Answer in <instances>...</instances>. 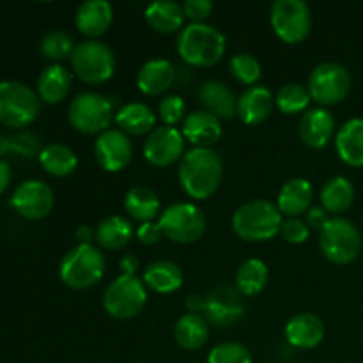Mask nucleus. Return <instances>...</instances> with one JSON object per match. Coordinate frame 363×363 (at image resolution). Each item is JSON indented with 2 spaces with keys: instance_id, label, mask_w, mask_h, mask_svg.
Listing matches in <instances>:
<instances>
[{
  "instance_id": "obj_49",
  "label": "nucleus",
  "mask_w": 363,
  "mask_h": 363,
  "mask_svg": "<svg viewBox=\"0 0 363 363\" xmlns=\"http://www.w3.org/2000/svg\"><path fill=\"white\" fill-rule=\"evenodd\" d=\"M204 305H206L204 298H202V296H195V294L188 296V300H186L188 311L194 312V314H199V312H204Z\"/></svg>"
},
{
  "instance_id": "obj_10",
  "label": "nucleus",
  "mask_w": 363,
  "mask_h": 363,
  "mask_svg": "<svg viewBox=\"0 0 363 363\" xmlns=\"http://www.w3.org/2000/svg\"><path fill=\"white\" fill-rule=\"evenodd\" d=\"M163 236L177 245H191L206 233V216L191 202H176L163 209L158 218Z\"/></svg>"
},
{
  "instance_id": "obj_1",
  "label": "nucleus",
  "mask_w": 363,
  "mask_h": 363,
  "mask_svg": "<svg viewBox=\"0 0 363 363\" xmlns=\"http://www.w3.org/2000/svg\"><path fill=\"white\" fill-rule=\"evenodd\" d=\"M179 183L184 194L206 201L216 194L223 179V163L213 149L194 147L181 158Z\"/></svg>"
},
{
  "instance_id": "obj_43",
  "label": "nucleus",
  "mask_w": 363,
  "mask_h": 363,
  "mask_svg": "<svg viewBox=\"0 0 363 363\" xmlns=\"http://www.w3.org/2000/svg\"><path fill=\"white\" fill-rule=\"evenodd\" d=\"M163 236V230L160 227L158 222H144L140 223V227L137 229V238L142 245L145 247H151V245H156Z\"/></svg>"
},
{
  "instance_id": "obj_36",
  "label": "nucleus",
  "mask_w": 363,
  "mask_h": 363,
  "mask_svg": "<svg viewBox=\"0 0 363 363\" xmlns=\"http://www.w3.org/2000/svg\"><path fill=\"white\" fill-rule=\"evenodd\" d=\"M312 98L308 94V89L301 84H286L280 87V91L275 96V105L286 116H294V113L307 112Z\"/></svg>"
},
{
  "instance_id": "obj_28",
  "label": "nucleus",
  "mask_w": 363,
  "mask_h": 363,
  "mask_svg": "<svg viewBox=\"0 0 363 363\" xmlns=\"http://www.w3.org/2000/svg\"><path fill=\"white\" fill-rule=\"evenodd\" d=\"M174 337H176L177 346L186 351H197L204 347L209 340V323L204 315L188 314L181 315L174 328Z\"/></svg>"
},
{
  "instance_id": "obj_17",
  "label": "nucleus",
  "mask_w": 363,
  "mask_h": 363,
  "mask_svg": "<svg viewBox=\"0 0 363 363\" xmlns=\"http://www.w3.org/2000/svg\"><path fill=\"white\" fill-rule=\"evenodd\" d=\"M326 326L319 315L301 312L293 315L286 325V339L296 350H314L323 342Z\"/></svg>"
},
{
  "instance_id": "obj_37",
  "label": "nucleus",
  "mask_w": 363,
  "mask_h": 363,
  "mask_svg": "<svg viewBox=\"0 0 363 363\" xmlns=\"http://www.w3.org/2000/svg\"><path fill=\"white\" fill-rule=\"evenodd\" d=\"M74 46L77 45H74L73 38L67 32L52 30L41 39L39 50L46 60H52L53 64H57L64 59H71Z\"/></svg>"
},
{
  "instance_id": "obj_40",
  "label": "nucleus",
  "mask_w": 363,
  "mask_h": 363,
  "mask_svg": "<svg viewBox=\"0 0 363 363\" xmlns=\"http://www.w3.org/2000/svg\"><path fill=\"white\" fill-rule=\"evenodd\" d=\"M184 110H186V105H184L183 98L177 94L165 96L158 105L160 119L165 123V126L170 128H176L181 121H184Z\"/></svg>"
},
{
  "instance_id": "obj_29",
  "label": "nucleus",
  "mask_w": 363,
  "mask_h": 363,
  "mask_svg": "<svg viewBox=\"0 0 363 363\" xmlns=\"http://www.w3.org/2000/svg\"><path fill=\"white\" fill-rule=\"evenodd\" d=\"M71 91V73L60 64L45 67L38 78V96L41 101L55 105L66 99Z\"/></svg>"
},
{
  "instance_id": "obj_2",
  "label": "nucleus",
  "mask_w": 363,
  "mask_h": 363,
  "mask_svg": "<svg viewBox=\"0 0 363 363\" xmlns=\"http://www.w3.org/2000/svg\"><path fill=\"white\" fill-rule=\"evenodd\" d=\"M225 35L213 25L190 23L177 35V53L190 66H215L225 55Z\"/></svg>"
},
{
  "instance_id": "obj_4",
  "label": "nucleus",
  "mask_w": 363,
  "mask_h": 363,
  "mask_svg": "<svg viewBox=\"0 0 363 363\" xmlns=\"http://www.w3.org/2000/svg\"><path fill=\"white\" fill-rule=\"evenodd\" d=\"M105 255L94 245H77L60 261V280L69 289L84 291L94 287L105 275Z\"/></svg>"
},
{
  "instance_id": "obj_7",
  "label": "nucleus",
  "mask_w": 363,
  "mask_h": 363,
  "mask_svg": "<svg viewBox=\"0 0 363 363\" xmlns=\"http://www.w3.org/2000/svg\"><path fill=\"white\" fill-rule=\"evenodd\" d=\"M67 119L80 133L101 135L110 130L116 113L108 98L98 92H82L71 99L67 106Z\"/></svg>"
},
{
  "instance_id": "obj_5",
  "label": "nucleus",
  "mask_w": 363,
  "mask_h": 363,
  "mask_svg": "<svg viewBox=\"0 0 363 363\" xmlns=\"http://www.w3.org/2000/svg\"><path fill=\"white\" fill-rule=\"evenodd\" d=\"M319 248L333 264H350L362 252L360 229L350 218L333 216L319 230Z\"/></svg>"
},
{
  "instance_id": "obj_27",
  "label": "nucleus",
  "mask_w": 363,
  "mask_h": 363,
  "mask_svg": "<svg viewBox=\"0 0 363 363\" xmlns=\"http://www.w3.org/2000/svg\"><path fill=\"white\" fill-rule=\"evenodd\" d=\"M335 149L340 160L351 167L363 165V119L354 117L342 124L335 137Z\"/></svg>"
},
{
  "instance_id": "obj_8",
  "label": "nucleus",
  "mask_w": 363,
  "mask_h": 363,
  "mask_svg": "<svg viewBox=\"0 0 363 363\" xmlns=\"http://www.w3.org/2000/svg\"><path fill=\"white\" fill-rule=\"evenodd\" d=\"M38 92L16 80L0 82V123L7 128H25L39 116Z\"/></svg>"
},
{
  "instance_id": "obj_42",
  "label": "nucleus",
  "mask_w": 363,
  "mask_h": 363,
  "mask_svg": "<svg viewBox=\"0 0 363 363\" xmlns=\"http://www.w3.org/2000/svg\"><path fill=\"white\" fill-rule=\"evenodd\" d=\"M184 14L191 20V23H204L209 16H211L213 6L211 0H186L183 2Z\"/></svg>"
},
{
  "instance_id": "obj_39",
  "label": "nucleus",
  "mask_w": 363,
  "mask_h": 363,
  "mask_svg": "<svg viewBox=\"0 0 363 363\" xmlns=\"http://www.w3.org/2000/svg\"><path fill=\"white\" fill-rule=\"evenodd\" d=\"M208 363H254L252 354L243 344L222 342L208 354Z\"/></svg>"
},
{
  "instance_id": "obj_47",
  "label": "nucleus",
  "mask_w": 363,
  "mask_h": 363,
  "mask_svg": "<svg viewBox=\"0 0 363 363\" xmlns=\"http://www.w3.org/2000/svg\"><path fill=\"white\" fill-rule=\"evenodd\" d=\"M74 238H77L78 245H91V241L96 238V230H92L91 227L87 225H82L77 229Z\"/></svg>"
},
{
  "instance_id": "obj_34",
  "label": "nucleus",
  "mask_w": 363,
  "mask_h": 363,
  "mask_svg": "<svg viewBox=\"0 0 363 363\" xmlns=\"http://www.w3.org/2000/svg\"><path fill=\"white\" fill-rule=\"evenodd\" d=\"M39 163L53 177H66L77 170L78 158L73 149L64 144H50L39 152Z\"/></svg>"
},
{
  "instance_id": "obj_46",
  "label": "nucleus",
  "mask_w": 363,
  "mask_h": 363,
  "mask_svg": "<svg viewBox=\"0 0 363 363\" xmlns=\"http://www.w3.org/2000/svg\"><path fill=\"white\" fill-rule=\"evenodd\" d=\"M138 268H140V262H138V259L135 257L133 254H128V255H123V257H121V261H119L121 275L137 277Z\"/></svg>"
},
{
  "instance_id": "obj_11",
  "label": "nucleus",
  "mask_w": 363,
  "mask_h": 363,
  "mask_svg": "<svg viewBox=\"0 0 363 363\" xmlns=\"http://www.w3.org/2000/svg\"><path fill=\"white\" fill-rule=\"evenodd\" d=\"M269 21L275 34L287 45H300L312 30L311 7L303 0H275Z\"/></svg>"
},
{
  "instance_id": "obj_45",
  "label": "nucleus",
  "mask_w": 363,
  "mask_h": 363,
  "mask_svg": "<svg viewBox=\"0 0 363 363\" xmlns=\"http://www.w3.org/2000/svg\"><path fill=\"white\" fill-rule=\"evenodd\" d=\"M11 149H16V151L23 152V155L28 156L35 151V140L30 137V135H20V137L11 140Z\"/></svg>"
},
{
  "instance_id": "obj_41",
  "label": "nucleus",
  "mask_w": 363,
  "mask_h": 363,
  "mask_svg": "<svg viewBox=\"0 0 363 363\" xmlns=\"http://www.w3.org/2000/svg\"><path fill=\"white\" fill-rule=\"evenodd\" d=\"M308 234H311V229H308L307 222L300 218H287L282 222V227H280V236L291 245H301L308 240Z\"/></svg>"
},
{
  "instance_id": "obj_48",
  "label": "nucleus",
  "mask_w": 363,
  "mask_h": 363,
  "mask_svg": "<svg viewBox=\"0 0 363 363\" xmlns=\"http://www.w3.org/2000/svg\"><path fill=\"white\" fill-rule=\"evenodd\" d=\"M11 183V169L4 160H0V195L7 190Z\"/></svg>"
},
{
  "instance_id": "obj_33",
  "label": "nucleus",
  "mask_w": 363,
  "mask_h": 363,
  "mask_svg": "<svg viewBox=\"0 0 363 363\" xmlns=\"http://www.w3.org/2000/svg\"><path fill=\"white\" fill-rule=\"evenodd\" d=\"M133 238V225L119 215L106 216L96 229V241L105 250H121Z\"/></svg>"
},
{
  "instance_id": "obj_3",
  "label": "nucleus",
  "mask_w": 363,
  "mask_h": 363,
  "mask_svg": "<svg viewBox=\"0 0 363 363\" xmlns=\"http://www.w3.org/2000/svg\"><path fill=\"white\" fill-rule=\"evenodd\" d=\"M282 222V213L279 211L277 204L264 199H255V201L245 202L234 211L233 230L243 241L261 243V241L273 240L277 234H280Z\"/></svg>"
},
{
  "instance_id": "obj_30",
  "label": "nucleus",
  "mask_w": 363,
  "mask_h": 363,
  "mask_svg": "<svg viewBox=\"0 0 363 363\" xmlns=\"http://www.w3.org/2000/svg\"><path fill=\"white\" fill-rule=\"evenodd\" d=\"M116 123L126 135H140L151 133L155 130L156 116L147 105L144 103H126L116 112Z\"/></svg>"
},
{
  "instance_id": "obj_14",
  "label": "nucleus",
  "mask_w": 363,
  "mask_h": 363,
  "mask_svg": "<svg viewBox=\"0 0 363 363\" xmlns=\"http://www.w3.org/2000/svg\"><path fill=\"white\" fill-rule=\"evenodd\" d=\"M183 152L184 137L183 131H179L177 128H155L144 142V158L158 169L179 162L183 158Z\"/></svg>"
},
{
  "instance_id": "obj_31",
  "label": "nucleus",
  "mask_w": 363,
  "mask_h": 363,
  "mask_svg": "<svg viewBox=\"0 0 363 363\" xmlns=\"http://www.w3.org/2000/svg\"><path fill=\"white\" fill-rule=\"evenodd\" d=\"M124 209H126L128 215L131 218L138 220L140 223L144 222H152L162 209V204H160V199L156 195L155 190L147 186H142V184H137V186L130 188L124 195Z\"/></svg>"
},
{
  "instance_id": "obj_24",
  "label": "nucleus",
  "mask_w": 363,
  "mask_h": 363,
  "mask_svg": "<svg viewBox=\"0 0 363 363\" xmlns=\"http://www.w3.org/2000/svg\"><path fill=\"white\" fill-rule=\"evenodd\" d=\"M176 82V69L165 59L147 60L137 74V87L147 96L165 94Z\"/></svg>"
},
{
  "instance_id": "obj_23",
  "label": "nucleus",
  "mask_w": 363,
  "mask_h": 363,
  "mask_svg": "<svg viewBox=\"0 0 363 363\" xmlns=\"http://www.w3.org/2000/svg\"><path fill=\"white\" fill-rule=\"evenodd\" d=\"M312 199H314V191H312L311 181L305 177H293L279 191L277 208L282 215L298 218L311 209Z\"/></svg>"
},
{
  "instance_id": "obj_15",
  "label": "nucleus",
  "mask_w": 363,
  "mask_h": 363,
  "mask_svg": "<svg viewBox=\"0 0 363 363\" xmlns=\"http://www.w3.org/2000/svg\"><path fill=\"white\" fill-rule=\"evenodd\" d=\"M94 158L106 172H119L133 158V144L121 130H106L94 142Z\"/></svg>"
},
{
  "instance_id": "obj_12",
  "label": "nucleus",
  "mask_w": 363,
  "mask_h": 363,
  "mask_svg": "<svg viewBox=\"0 0 363 363\" xmlns=\"http://www.w3.org/2000/svg\"><path fill=\"white\" fill-rule=\"evenodd\" d=\"M351 73L339 62H323L308 77V94L323 108L344 101L351 91Z\"/></svg>"
},
{
  "instance_id": "obj_26",
  "label": "nucleus",
  "mask_w": 363,
  "mask_h": 363,
  "mask_svg": "<svg viewBox=\"0 0 363 363\" xmlns=\"http://www.w3.org/2000/svg\"><path fill=\"white\" fill-rule=\"evenodd\" d=\"M145 287L158 294H170L181 289L184 282L183 269L172 261H155L144 269Z\"/></svg>"
},
{
  "instance_id": "obj_9",
  "label": "nucleus",
  "mask_w": 363,
  "mask_h": 363,
  "mask_svg": "<svg viewBox=\"0 0 363 363\" xmlns=\"http://www.w3.org/2000/svg\"><path fill=\"white\" fill-rule=\"evenodd\" d=\"M147 303V289L138 277L119 275L103 294V308L113 319L137 318Z\"/></svg>"
},
{
  "instance_id": "obj_44",
  "label": "nucleus",
  "mask_w": 363,
  "mask_h": 363,
  "mask_svg": "<svg viewBox=\"0 0 363 363\" xmlns=\"http://www.w3.org/2000/svg\"><path fill=\"white\" fill-rule=\"evenodd\" d=\"M305 216H307V225L314 227V229L318 230H321L323 227L326 225V222L330 220L328 213H326L323 208H311L307 213H305Z\"/></svg>"
},
{
  "instance_id": "obj_16",
  "label": "nucleus",
  "mask_w": 363,
  "mask_h": 363,
  "mask_svg": "<svg viewBox=\"0 0 363 363\" xmlns=\"http://www.w3.org/2000/svg\"><path fill=\"white\" fill-rule=\"evenodd\" d=\"M240 294V291L229 286L215 287L204 298V314L208 323L215 326H230L240 321L245 314V303Z\"/></svg>"
},
{
  "instance_id": "obj_32",
  "label": "nucleus",
  "mask_w": 363,
  "mask_h": 363,
  "mask_svg": "<svg viewBox=\"0 0 363 363\" xmlns=\"http://www.w3.org/2000/svg\"><path fill=\"white\" fill-rule=\"evenodd\" d=\"M319 199H321V208L326 213L340 215L353 206L354 186L347 177L335 176L326 181Z\"/></svg>"
},
{
  "instance_id": "obj_18",
  "label": "nucleus",
  "mask_w": 363,
  "mask_h": 363,
  "mask_svg": "<svg viewBox=\"0 0 363 363\" xmlns=\"http://www.w3.org/2000/svg\"><path fill=\"white\" fill-rule=\"evenodd\" d=\"M335 133V119L323 106L308 108L300 119V137L307 147L323 149Z\"/></svg>"
},
{
  "instance_id": "obj_13",
  "label": "nucleus",
  "mask_w": 363,
  "mask_h": 363,
  "mask_svg": "<svg viewBox=\"0 0 363 363\" xmlns=\"http://www.w3.org/2000/svg\"><path fill=\"white\" fill-rule=\"evenodd\" d=\"M14 211L27 220H41L52 213L55 206V195L46 183L39 179H27L18 184L11 197Z\"/></svg>"
},
{
  "instance_id": "obj_38",
  "label": "nucleus",
  "mask_w": 363,
  "mask_h": 363,
  "mask_svg": "<svg viewBox=\"0 0 363 363\" xmlns=\"http://www.w3.org/2000/svg\"><path fill=\"white\" fill-rule=\"evenodd\" d=\"M229 69L240 84L250 85V87L257 84L262 74L261 64H259V60L252 53H236L230 59Z\"/></svg>"
},
{
  "instance_id": "obj_21",
  "label": "nucleus",
  "mask_w": 363,
  "mask_h": 363,
  "mask_svg": "<svg viewBox=\"0 0 363 363\" xmlns=\"http://www.w3.org/2000/svg\"><path fill=\"white\" fill-rule=\"evenodd\" d=\"M197 98L206 112L222 119H233L238 112V98L233 89L218 80H208L199 87Z\"/></svg>"
},
{
  "instance_id": "obj_50",
  "label": "nucleus",
  "mask_w": 363,
  "mask_h": 363,
  "mask_svg": "<svg viewBox=\"0 0 363 363\" xmlns=\"http://www.w3.org/2000/svg\"><path fill=\"white\" fill-rule=\"evenodd\" d=\"M11 149V140H7L6 137H0V156L6 155Z\"/></svg>"
},
{
  "instance_id": "obj_25",
  "label": "nucleus",
  "mask_w": 363,
  "mask_h": 363,
  "mask_svg": "<svg viewBox=\"0 0 363 363\" xmlns=\"http://www.w3.org/2000/svg\"><path fill=\"white\" fill-rule=\"evenodd\" d=\"M144 16L152 30L160 34H174V32L183 30L186 14H184L183 4H177L174 0H158V2L149 4Z\"/></svg>"
},
{
  "instance_id": "obj_6",
  "label": "nucleus",
  "mask_w": 363,
  "mask_h": 363,
  "mask_svg": "<svg viewBox=\"0 0 363 363\" xmlns=\"http://www.w3.org/2000/svg\"><path fill=\"white\" fill-rule=\"evenodd\" d=\"M69 60L74 74L85 84H105L116 73V55L112 48L96 39L78 43Z\"/></svg>"
},
{
  "instance_id": "obj_35",
  "label": "nucleus",
  "mask_w": 363,
  "mask_h": 363,
  "mask_svg": "<svg viewBox=\"0 0 363 363\" xmlns=\"http://www.w3.org/2000/svg\"><path fill=\"white\" fill-rule=\"evenodd\" d=\"M269 272L268 266L261 259H248L236 272V289L243 296H257L268 286Z\"/></svg>"
},
{
  "instance_id": "obj_19",
  "label": "nucleus",
  "mask_w": 363,
  "mask_h": 363,
  "mask_svg": "<svg viewBox=\"0 0 363 363\" xmlns=\"http://www.w3.org/2000/svg\"><path fill=\"white\" fill-rule=\"evenodd\" d=\"M222 121L206 110L188 113L183 121L184 140L194 144L195 147L211 149V145L222 138Z\"/></svg>"
},
{
  "instance_id": "obj_20",
  "label": "nucleus",
  "mask_w": 363,
  "mask_h": 363,
  "mask_svg": "<svg viewBox=\"0 0 363 363\" xmlns=\"http://www.w3.org/2000/svg\"><path fill=\"white\" fill-rule=\"evenodd\" d=\"M275 106V98L272 92L261 85H254L243 91V94L238 98V112L241 123L248 126H257L262 124L273 112Z\"/></svg>"
},
{
  "instance_id": "obj_22",
  "label": "nucleus",
  "mask_w": 363,
  "mask_h": 363,
  "mask_svg": "<svg viewBox=\"0 0 363 363\" xmlns=\"http://www.w3.org/2000/svg\"><path fill=\"white\" fill-rule=\"evenodd\" d=\"M113 21V9L106 0H87L80 4L74 16L77 28L87 38L94 39L105 34Z\"/></svg>"
}]
</instances>
